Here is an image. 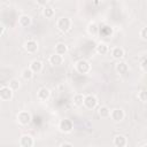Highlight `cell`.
Masks as SVG:
<instances>
[{"mask_svg": "<svg viewBox=\"0 0 147 147\" xmlns=\"http://www.w3.org/2000/svg\"><path fill=\"white\" fill-rule=\"evenodd\" d=\"M71 26H72V21L69 17H67V16H62V17L57 18V21H56V28H57V30L61 31V32H63V33L64 32H68L71 29Z\"/></svg>", "mask_w": 147, "mask_h": 147, "instance_id": "1", "label": "cell"}, {"mask_svg": "<svg viewBox=\"0 0 147 147\" xmlns=\"http://www.w3.org/2000/svg\"><path fill=\"white\" fill-rule=\"evenodd\" d=\"M75 69L78 74L86 75L91 71V63L85 59H80L75 63Z\"/></svg>", "mask_w": 147, "mask_h": 147, "instance_id": "2", "label": "cell"}, {"mask_svg": "<svg viewBox=\"0 0 147 147\" xmlns=\"http://www.w3.org/2000/svg\"><path fill=\"white\" fill-rule=\"evenodd\" d=\"M16 121H17V123L20 125L25 126V125H29L31 123L32 116L28 110H21V111H18L16 114Z\"/></svg>", "mask_w": 147, "mask_h": 147, "instance_id": "3", "label": "cell"}, {"mask_svg": "<svg viewBox=\"0 0 147 147\" xmlns=\"http://www.w3.org/2000/svg\"><path fill=\"white\" fill-rule=\"evenodd\" d=\"M59 130L62 133H70L74 130V123L69 118H63L59 122Z\"/></svg>", "mask_w": 147, "mask_h": 147, "instance_id": "4", "label": "cell"}, {"mask_svg": "<svg viewBox=\"0 0 147 147\" xmlns=\"http://www.w3.org/2000/svg\"><path fill=\"white\" fill-rule=\"evenodd\" d=\"M99 101H98V98L94 95V94H87L85 95V100H84V107L86 109H94L96 106H98Z\"/></svg>", "mask_w": 147, "mask_h": 147, "instance_id": "5", "label": "cell"}, {"mask_svg": "<svg viewBox=\"0 0 147 147\" xmlns=\"http://www.w3.org/2000/svg\"><path fill=\"white\" fill-rule=\"evenodd\" d=\"M14 96V91L7 85L0 87V100L1 101H9Z\"/></svg>", "mask_w": 147, "mask_h": 147, "instance_id": "6", "label": "cell"}, {"mask_svg": "<svg viewBox=\"0 0 147 147\" xmlns=\"http://www.w3.org/2000/svg\"><path fill=\"white\" fill-rule=\"evenodd\" d=\"M110 118L115 123H119V122H122L125 118V111L122 108H114V109H111Z\"/></svg>", "mask_w": 147, "mask_h": 147, "instance_id": "7", "label": "cell"}, {"mask_svg": "<svg viewBox=\"0 0 147 147\" xmlns=\"http://www.w3.org/2000/svg\"><path fill=\"white\" fill-rule=\"evenodd\" d=\"M23 47H24V49H25L28 53L34 54V53L38 51V42H37L34 39H28V40L24 42Z\"/></svg>", "mask_w": 147, "mask_h": 147, "instance_id": "8", "label": "cell"}, {"mask_svg": "<svg viewBox=\"0 0 147 147\" xmlns=\"http://www.w3.org/2000/svg\"><path fill=\"white\" fill-rule=\"evenodd\" d=\"M115 70L119 76H124V75H126L129 72L130 68H129V64L125 61H118L116 63V65H115Z\"/></svg>", "mask_w": 147, "mask_h": 147, "instance_id": "9", "label": "cell"}, {"mask_svg": "<svg viewBox=\"0 0 147 147\" xmlns=\"http://www.w3.org/2000/svg\"><path fill=\"white\" fill-rule=\"evenodd\" d=\"M18 142H20L21 147H32L34 144V140H33L32 136H30V134H22L20 137Z\"/></svg>", "mask_w": 147, "mask_h": 147, "instance_id": "10", "label": "cell"}, {"mask_svg": "<svg viewBox=\"0 0 147 147\" xmlns=\"http://www.w3.org/2000/svg\"><path fill=\"white\" fill-rule=\"evenodd\" d=\"M51 98V90L48 87H40L37 92V99L39 101H47Z\"/></svg>", "mask_w": 147, "mask_h": 147, "instance_id": "11", "label": "cell"}, {"mask_svg": "<svg viewBox=\"0 0 147 147\" xmlns=\"http://www.w3.org/2000/svg\"><path fill=\"white\" fill-rule=\"evenodd\" d=\"M29 68L32 70V72L33 74H40L41 71H42V69H44V63L40 61V60H32L31 62H30V65H29Z\"/></svg>", "mask_w": 147, "mask_h": 147, "instance_id": "12", "label": "cell"}, {"mask_svg": "<svg viewBox=\"0 0 147 147\" xmlns=\"http://www.w3.org/2000/svg\"><path fill=\"white\" fill-rule=\"evenodd\" d=\"M113 144H114L115 147H126L127 138L123 134H116L113 139Z\"/></svg>", "mask_w": 147, "mask_h": 147, "instance_id": "13", "label": "cell"}, {"mask_svg": "<svg viewBox=\"0 0 147 147\" xmlns=\"http://www.w3.org/2000/svg\"><path fill=\"white\" fill-rule=\"evenodd\" d=\"M110 53H111V57H113L114 60H117V61H122V59H123L124 55H125L124 48H122V47H119V46L114 47Z\"/></svg>", "mask_w": 147, "mask_h": 147, "instance_id": "14", "label": "cell"}, {"mask_svg": "<svg viewBox=\"0 0 147 147\" xmlns=\"http://www.w3.org/2000/svg\"><path fill=\"white\" fill-rule=\"evenodd\" d=\"M31 23H32V18H31V16H29L26 14L21 15L18 17V20H17V24L21 28H29L31 25Z\"/></svg>", "mask_w": 147, "mask_h": 147, "instance_id": "15", "label": "cell"}, {"mask_svg": "<svg viewBox=\"0 0 147 147\" xmlns=\"http://www.w3.org/2000/svg\"><path fill=\"white\" fill-rule=\"evenodd\" d=\"M48 62H49L51 65H54V67H55V65H60V64L63 63V56H61V55L54 53V54L49 55V57H48Z\"/></svg>", "mask_w": 147, "mask_h": 147, "instance_id": "16", "label": "cell"}, {"mask_svg": "<svg viewBox=\"0 0 147 147\" xmlns=\"http://www.w3.org/2000/svg\"><path fill=\"white\" fill-rule=\"evenodd\" d=\"M95 49H96V53H98L99 55H106V54H108V52H109L108 45H107L106 42H103V41L98 42Z\"/></svg>", "mask_w": 147, "mask_h": 147, "instance_id": "17", "label": "cell"}, {"mask_svg": "<svg viewBox=\"0 0 147 147\" xmlns=\"http://www.w3.org/2000/svg\"><path fill=\"white\" fill-rule=\"evenodd\" d=\"M54 51H55L56 54L63 56V55H65L67 52H68V46H67L64 42H57V44L55 45V47H54Z\"/></svg>", "mask_w": 147, "mask_h": 147, "instance_id": "18", "label": "cell"}, {"mask_svg": "<svg viewBox=\"0 0 147 147\" xmlns=\"http://www.w3.org/2000/svg\"><path fill=\"white\" fill-rule=\"evenodd\" d=\"M110 113H111V110H110V108L108 106H100L98 108V115L101 118H108V117H110Z\"/></svg>", "mask_w": 147, "mask_h": 147, "instance_id": "19", "label": "cell"}, {"mask_svg": "<svg viewBox=\"0 0 147 147\" xmlns=\"http://www.w3.org/2000/svg\"><path fill=\"white\" fill-rule=\"evenodd\" d=\"M99 31H100V28H99V25L96 24V22L92 21V22H90V23L87 24V32H88L91 36H96V34L99 33Z\"/></svg>", "mask_w": 147, "mask_h": 147, "instance_id": "20", "label": "cell"}, {"mask_svg": "<svg viewBox=\"0 0 147 147\" xmlns=\"http://www.w3.org/2000/svg\"><path fill=\"white\" fill-rule=\"evenodd\" d=\"M84 100H85V95L83 93H76L72 98V103L77 107L84 106Z\"/></svg>", "mask_w": 147, "mask_h": 147, "instance_id": "21", "label": "cell"}, {"mask_svg": "<svg viewBox=\"0 0 147 147\" xmlns=\"http://www.w3.org/2000/svg\"><path fill=\"white\" fill-rule=\"evenodd\" d=\"M42 15L46 17V18H52L54 15H55V10L53 7L51 6H44L42 7Z\"/></svg>", "mask_w": 147, "mask_h": 147, "instance_id": "22", "label": "cell"}, {"mask_svg": "<svg viewBox=\"0 0 147 147\" xmlns=\"http://www.w3.org/2000/svg\"><path fill=\"white\" fill-rule=\"evenodd\" d=\"M33 72H32V70L28 67V68H24L23 70H22V74H21V76H22V78L24 79V80H31L32 79V77H33Z\"/></svg>", "mask_w": 147, "mask_h": 147, "instance_id": "23", "label": "cell"}, {"mask_svg": "<svg viewBox=\"0 0 147 147\" xmlns=\"http://www.w3.org/2000/svg\"><path fill=\"white\" fill-rule=\"evenodd\" d=\"M8 86H9L13 91H17V90L21 87V80L17 79V78H11V79L8 82Z\"/></svg>", "mask_w": 147, "mask_h": 147, "instance_id": "24", "label": "cell"}, {"mask_svg": "<svg viewBox=\"0 0 147 147\" xmlns=\"http://www.w3.org/2000/svg\"><path fill=\"white\" fill-rule=\"evenodd\" d=\"M137 96H138V99H139L141 102H147V90H146V88L140 90V91L138 92Z\"/></svg>", "mask_w": 147, "mask_h": 147, "instance_id": "25", "label": "cell"}, {"mask_svg": "<svg viewBox=\"0 0 147 147\" xmlns=\"http://www.w3.org/2000/svg\"><path fill=\"white\" fill-rule=\"evenodd\" d=\"M139 36L142 40H147V26H144L140 31H139Z\"/></svg>", "mask_w": 147, "mask_h": 147, "instance_id": "26", "label": "cell"}, {"mask_svg": "<svg viewBox=\"0 0 147 147\" xmlns=\"http://www.w3.org/2000/svg\"><path fill=\"white\" fill-rule=\"evenodd\" d=\"M140 67H141V70H142L144 72H146V74H147V59H145V60L141 62Z\"/></svg>", "mask_w": 147, "mask_h": 147, "instance_id": "27", "label": "cell"}, {"mask_svg": "<svg viewBox=\"0 0 147 147\" xmlns=\"http://www.w3.org/2000/svg\"><path fill=\"white\" fill-rule=\"evenodd\" d=\"M5 31H6V26L3 23L0 24V36H3L5 34Z\"/></svg>", "mask_w": 147, "mask_h": 147, "instance_id": "28", "label": "cell"}, {"mask_svg": "<svg viewBox=\"0 0 147 147\" xmlns=\"http://www.w3.org/2000/svg\"><path fill=\"white\" fill-rule=\"evenodd\" d=\"M60 147H74V145L71 144V142H62L61 145H60Z\"/></svg>", "mask_w": 147, "mask_h": 147, "instance_id": "29", "label": "cell"}, {"mask_svg": "<svg viewBox=\"0 0 147 147\" xmlns=\"http://www.w3.org/2000/svg\"><path fill=\"white\" fill-rule=\"evenodd\" d=\"M87 147H96V146H94V145H90V146H87Z\"/></svg>", "mask_w": 147, "mask_h": 147, "instance_id": "30", "label": "cell"}, {"mask_svg": "<svg viewBox=\"0 0 147 147\" xmlns=\"http://www.w3.org/2000/svg\"><path fill=\"white\" fill-rule=\"evenodd\" d=\"M142 147H147V144H145V145H144V146H142Z\"/></svg>", "mask_w": 147, "mask_h": 147, "instance_id": "31", "label": "cell"}]
</instances>
